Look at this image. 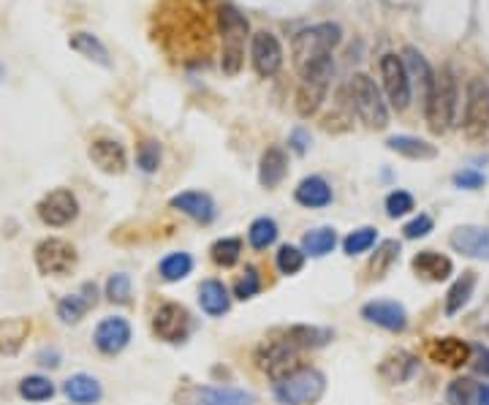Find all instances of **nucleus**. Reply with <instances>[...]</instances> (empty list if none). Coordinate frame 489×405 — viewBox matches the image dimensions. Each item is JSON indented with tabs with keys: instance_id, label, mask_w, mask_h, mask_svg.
Here are the masks:
<instances>
[{
	"instance_id": "obj_33",
	"label": "nucleus",
	"mask_w": 489,
	"mask_h": 405,
	"mask_svg": "<svg viewBox=\"0 0 489 405\" xmlns=\"http://www.w3.org/2000/svg\"><path fill=\"white\" fill-rule=\"evenodd\" d=\"M337 245V232L332 226H318V229H310L305 237H302V251L305 256H313V259H321L327 253H332Z\"/></svg>"
},
{
	"instance_id": "obj_32",
	"label": "nucleus",
	"mask_w": 489,
	"mask_h": 405,
	"mask_svg": "<svg viewBox=\"0 0 489 405\" xmlns=\"http://www.w3.org/2000/svg\"><path fill=\"white\" fill-rule=\"evenodd\" d=\"M475 272L473 270H467V272H462L454 283H451V289L446 291V316H457L467 302H470V297H473V289H475Z\"/></svg>"
},
{
	"instance_id": "obj_29",
	"label": "nucleus",
	"mask_w": 489,
	"mask_h": 405,
	"mask_svg": "<svg viewBox=\"0 0 489 405\" xmlns=\"http://www.w3.org/2000/svg\"><path fill=\"white\" fill-rule=\"evenodd\" d=\"M69 47H71L77 55L88 58L90 63H98L101 69H112L109 50L104 47V41H101L98 36H93V33H85V31H79V33H71V39H69Z\"/></svg>"
},
{
	"instance_id": "obj_7",
	"label": "nucleus",
	"mask_w": 489,
	"mask_h": 405,
	"mask_svg": "<svg viewBox=\"0 0 489 405\" xmlns=\"http://www.w3.org/2000/svg\"><path fill=\"white\" fill-rule=\"evenodd\" d=\"M256 394L236 386L185 383L174 391V405H254Z\"/></svg>"
},
{
	"instance_id": "obj_27",
	"label": "nucleus",
	"mask_w": 489,
	"mask_h": 405,
	"mask_svg": "<svg viewBox=\"0 0 489 405\" xmlns=\"http://www.w3.org/2000/svg\"><path fill=\"white\" fill-rule=\"evenodd\" d=\"M28 335H31V318H23V316L4 318L0 321V354H6V356L20 354Z\"/></svg>"
},
{
	"instance_id": "obj_37",
	"label": "nucleus",
	"mask_w": 489,
	"mask_h": 405,
	"mask_svg": "<svg viewBox=\"0 0 489 405\" xmlns=\"http://www.w3.org/2000/svg\"><path fill=\"white\" fill-rule=\"evenodd\" d=\"M397 259H400V243H397V240H383V243L375 248L367 270H370V275H373L375 281H381V278L389 275V270L397 264Z\"/></svg>"
},
{
	"instance_id": "obj_2",
	"label": "nucleus",
	"mask_w": 489,
	"mask_h": 405,
	"mask_svg": "<svg viewBox=\"0 0 489 405\" xmlns=\"http://www.w3.org/2000/svg\"><path fill=\"white\" fill-rule=\"evenodd\" d=\"M457 106H459V79L457 71L451 66L440 69V74H435V85L424 101V117L432 133H446L457 117Z\"/></svg>"
},
{
	"instance_id": "obj_26",
	"label": "nucleus",
	"mask_w": 489,
	"mask_h": 405,
	"mask_svg": "<svg viewBox=\"0 0 489 405\" xmlns=\"http://www.w3.org/2000/svg\"><path fill=\"white\" fill-rule=\"evenodd\" d=\"M289 174V155L281 147H267L259 163V182L264 188H278Z\"/></svg>"
},
{
	"instance_id": "obj_25",
	"label": "nucleus",
	"mask_w": 489,
	"mask_h": 405,
	"mask_svg": "<svg viewBox=\"0 0 489 405\" xmlns=\"http://www.w3.org/2000/svg\"><path fill=\"white\" fill-rule=\"evenodd\" d=\"M93 305H96V286L85 283L82 294H69L58 302V318L63 324H79Z\"/></svg>"
},
{
	"instance_id": "obj_8",
	"label": "nucleus",
	"mask_w": 489,
	"mask_h": 405,
	"mask_svg": "<svg viewBox=\"0 0 489 405\" xmlns=\"http://www.w3.org/2000/svg\"><path fill=\"white\" fill-rule=\"evenodd\" d=\"M256 367L262 373H267L275 383L289 378L291 373L302 370V359H300V348H294L289 340H267L259 345L256 351Z\"/></svg>"
},
{
	"instance_id": "obj_10",
	"label": "nucleus",
	"mask_w": 489,
	"mask_h": 405,
	"mask_svg": "<svg viewBox=\"0 0 489 405\" xmlns=\"http://www.w3.org/2000/svg\"><path fill=\"white\" fill-rule=\"evenodd\" d=\"M381 79H383V93L392 109L405 112L411 106L413 98V87H411V77L405 69V60L397 58L394 52L381 58Z\"/></svg>"
},
{
	"instance_id": "obj_9",
	"label": "nucleus",
	"mask_w": 489,
	"mask_h": 405,
	"mask_svg": "<svg viewBox=\"0 0 489 405\" xmlns=\"http://www.w3.org/2000/svg\"><path fill=\"white\" fill-rule=\"evenodd\" d=\"M77 262H79L77 248L60 237H47L36 245V267L42 275L66 278L77 270Z\"/></svg>"
},
{
	"instance_id": "obj_45",
	"label": "nucleus",
	"mask_w": 489,
	"mask_h": 405,
	"mask_svg": "<svg viewBox=\"0 0 489 405\" xmlns=\"http://www.w3.org/2000/svg\"><path fill=\"white\" fill-rule=\"evenodd\" d=\"M136 163H139V169L147 171V174L158 171V166H161V142L144 139V142L139 144V150H136Z\"/></svg>"
},
{
	"instance_id": "obj_52",
	"label": "nucleus",
	"mask_w": 489,
	"mask_h": 405,
	"mask_svg": "<svg viewBox=\"0 0 489 405\" xmlns=\"http://www.w3.org/2000/svg\"><path fill=\"white\" fill-rule=\"evenodd\" d=\"M478 405H489V386H481V397H478Z\"/></svg>"
},
{
	"instance_id": "obj_38",
	"label": "nucleus",
	"mask_w": 489,
	"mask_h": 405,
	"mask_svg": "<svg viewBox=\"0 0 489 405\" xmlns=\"http://www.w3.org/2000/svg\"><path fill=\"white\" fill-rule=\"evenodd\" d=\"M278 235H281L278 224L264 216V218H256V221L251 224V229H248V243H251V248H256V251H267L270 245H275Z\"/></svg>"
},
{
	"instance_id": "obj_31",
	"label": "nucleus",
	"mask_w": 489,
	"mask_h": 405,
	"mask_svg": "<svg viewBox=\"0 0 489 405\" xmlns=\"http://www.w3.org/2000/svg\"><path fill=\"white\" fill-rule=\"evenodd\" d=\"M63 391H66L69 400L77 402V405H93V402H98L101 394H104V391H101V383H98L93 375H88V373L71 375V378L66 381Z\"/></svg>"
},
{
	"instance_id": "obj_6",
	"label": "nucleus",
	"mask_w": 489,
	"mask_h": 405,
	"mask_svg": "<svg viewBox=\"0 0 489 405\" xmlns=\"http://www.w3.org/2000/svg\"><path fill=\"white\" fill-rule=\"evenodd\" d=\"M324 389H327L324 373L316 367H302V370L291 373L289 378L278 381L272 394L281 405H313L321 400Z\"/></svg>"
},
{
	"instance_id": "obj_18",
	"label": "nucleus",
	"mask_w": 489,
	"mask_h": 405,
	"mask_svg": "<svg viewBox=\"0 0 489 405\" xmlns=\"http://www.w3.org/2000/svg\"><path fill=\"white\" fill-rule=\"evenodd\" d=\"M470 354H473V345L459 340V337H432V340H427V356L435 364H443V367L467 364Z\"/></svg>"
},
{
	"instance_id": "obj_43",
	"label": "nucleus",
	"mask_w": 489,
	"mask_h": 405,
	"mask_svg": "<svg viewBox=\"0 0 489 405\" xmlns=\"http://www.w3.org/2000/svg\"><path fill=\"white\" fill-rule=\"evenodd\" d=\"M131 297H134L131 275H125V272L109 275V281H106V299L112 305H131Z\"/></svg>"
},
{
	"instance_id": "obj_13",
	"label": "nucleus",
	"mask_w": 489,
	"mask_h": 405,
	"mask_svg": "<svg viewBox=\"0 0 489 405\" xmlns=\"http://www.w3.org/2000/svg\"><path fill=\"white\" fill-rule=\"evenodd\" d=\"M251 60L254 69L262 79H272L281 69H283V47L278 41V36L259 31L251 39Z\"/></svg>"
},
{
	"instance_id": "obj_22",
	"label": "nucleus",
	"mask_w": 489,
	"mask_h": 405,
	"mask_svg": "<svg viewBox=\"0 0 489 405\" xmlns=\"http://www.w3.org/2000/svg\"><path fill=\"white\" fill-rule=\"evenodd\" d=\"M402 60H405V69H408V77H411V87L416 85L419 98H421V104H424L427 96H429V90H432V85H435V71H432L429 60H427L416 47H408V50L402 52Z\"/></svg>"
},
{
	"instance_id": "obj_14",
	"label": "nucleus",
	"mask_w": 489,
	"mask_h": 405,
	"mask_svg": "<svg viewBox=\"0 0 489 405\" xmlns=\"http://www.w3.org/2000/svg\"><path fill=\"white\" fill-rule=\"evenodd\" d=\"M362 318L386 332H405L408 327V310L394 299H373L362 305Z\"/></svg>"
},
{
	"instance_id": "obj_11",
	"label": "nucleus",
	"mask_w": 489,
	"mask_h": 405,
	"mask_svg": "<svg viewBox=\"0 0 489 405\" xmlns=\"http://www.w3.org/2000/svg\"><path fill=\"white\" fill-rule=\"evenodd\" d=\"M190 329H193L190 313L180 302H166L152 316V332L163 343H182L188 340Z\"/></svg>"
},
{
	"instance_id": "obj_36",
	"label": "nucleus",
	"mask_w": 489,
	"mask_h": 405,
	"mask_svg": "<svg viewBox=\"0 0 489 405\" xmlns=\"http://www.w3.org/2000/svg\"><path fill=\"white\" fill-rule=\"evenodd\" d=\"M478 397H481V383H475L467 375L454 378L446 386V405H478Z\"/></svg>"
},
{
	"instance_id": "obj_1",
	"label": "nucleus",
	"mask_w": 489,
	"mask_h": 405,
	"mask_svg": "<svg viewBox=\"0 0 489 405\" xmlns=\"http://www.w3.org/2000/svg\"><path fill=\"white\" fill-rule=\"evenodd\" d=\"M343 41V31L337 23H318L294 36L291 58L300 74V82H327L335 74L332 50Z\"/></svg>"
},
{
	"instance_id": "obj_40",
	"label": "nucleus",
	"mask_w": 489,
	"mask_h": 405,
	"mask_svg": "<svg viewBox=\"0 0 489 405\" xmlns=\"http://www.w3.org/2000/svg\"><path fill=\"white\" fill-rule=\"evenodd\" d=\"M55 394V383L44 375H28L20 381V397L28 402H47Z\"/></svg>"
},
{
	"instance_id": "obj_24",
	"label": "nucleus",
	"mask_w": 489,
	"mask_h": 405,
	"mask_svg": "<svg viewBox=\"0 0 489 405\" xmlns=\"http://www.w3.org/2000/svg\"><path fill=\"white\" fill-rule=\"evenodd\" d=\"M294 198L300 201L302 207L318 210V207H327V205H332V188H329V182H327L324 177H318V174H310V177H305V179L297 185V190H294Z\"/></svg>"
},
{
	"instance_id": "obj_21",
	"label": "nucleus",
	"mask_w": 489,
	"mask_h": 405,
	"mask_svg": "<svg viewBox=\"0 0 489 405\" xmlns=\"http://www.w3.org/2000/svg\"><path fill=\"white\" fill-rule=\"evenodd\" d=\"M413 272L429 283H440V281H448L454 275V262L438 251H419L411 262Z\"/></svg>"
},
{
	"instance_id": "obj_30",
	"label": "nucleus",
	"mask_w": 489,
	"mask_h": 405,
	"mask_svg": "<svg viewBox=\"0 0 489 405\" xmlns=\"http://www.w3.org/2000/svg\"><path fill=\"white\" fill-rule=\"evenodd\" d=\"M386 147L392 152H400L411 161H432L438 155V147L419 139V136H408V133H397V136H389L386 139Z\"/></svg>"
},
{
	"instance_id": "obj_28",
	"label": "nucleus",
	"mask_w": 489,
	"mask_h": 405,
	"mask_svg": "<svg viewBox=\"0 0 489 405\" xmlns=\"http://www.w3.org/2000/svg\"><path fill=\"white\" fill-rule=\"evenodd\" d=\"M198 305L207 316L212 318H220L228 313L231 308V297H228V289L220 283V281H204L198 286Z\"/></svg>"
},
{
	"instance_id": "obj_5",
	"label": "nucleus",
	"mask_w": 489,
	"mask_h": 405,
	"mask_svg": "<svg viewBox=\"0 0 489 405\" xmlns=\"http://www.w3.org/2000/svg\"><path fill=\"white\" fill-rule=\"evenodd\" d=\"M462 131L473 144H489V82L473 77L465 87Z\"/></svg>"
},
{
	"instance_id": "obj_17",
	"label": "nucleus",
	"mask_w": 489,
	"mask_h": 405,
	"mask_svg": "<svg viewBox=\"0 0 489 405\" xmlns=\"http://www.w3.org/2000/svg\"><path fill=\"white\" fill-rule=\"evenodd\" d=\"M169 207H171V210H180L182 216L193 218L196 224H212L215 216H217L212 196L204 193V190H182V193L171 196Z\"/></svg>"
},
{
	"instance_id": "obj_15",
	"label": "nucleus",
	"mask_w": 489,
	"mask_h": 405,
	"mask_svg": "<svg viewBox=\"0 0 489 405\" xmlns=\"http://www.w3.org/2000/svg\"><path fill=\"white\" fill-rule=\"evenodd\" d=\"M93 343L106 356H115V354L125 351V345L131 343V324L123 316H109L96 327Z\"/></svg>"
},
{
	"instance_id": "obj_35",
	"label": "nucleus",
	"mask_w": 489,
	"mask_h": 405,
	"mask_svg": "<svg viewBox=\"0 0 489 405\" xmlns=\"http://www.w3.org/2000/svg\"><path fill=\"white\" fill-rule=\"evenodd\" d=\"M327 82H300V90H297V112L300 117H313L327 96Z\"/></svg>"
},
{
	"instance_id": "obj_47",
	"label": "nucleus",
	"mask_w": 489,
	"mask_h": 405,
	"mask_svg": "<svg viewBox=\"0 0 489 405\" xmlns=\"http://www.w3.org/2000/svg\"><path fill=\"white\" fill-rule=\"evenodd\" d=\"M432 226H435L432 218L427 213H421V216H416L413 221H408L402 226V235H405V240H421V237H427L432 232Z\"/></svg>"
},
{
	"instance_id": "obj_48",
	"label": "nucleus",
	"mask_w": 489,
	"mask_h": 405,
	"mask_svg": "<svg viewBox=\"0 0 489 405\" xmlns=\"http://www.w3.org/2000/svg\"><path fill=\"white\" fill-rule=\"evenodd\" d=\"M484 182H486V177L481 171H475V169H462V171L454 174V185L462 188V190H478Z\"/></svg>"
},
{
	"instance_id": "obj_34",
	"label": "nucleus",
	"mask_w": 489,
	"mask_h": 405,
	"mask_svg": "<svg viewBox=\"0 0 489 405\" xmlns=\"http://www.w3.org/2000/svg\"><path fill=\"white\" fill-rule=\"evenodd\" d=\"M190 272H193V256L185 253V251H174V253L163 256V262L158 264V275H161L166 283L185 281Z\"/></svg>"
},
{
	"instance_id": "obj_12",
	"label": "nucleus",
	"mask_w": 489,
	"mask_h": 405,
	"mask_svg": "<svg viewBox=\"0 0 489 405\" xmlns=\"http://www.w3.org/2000/svg\"><path fill=\"white\" fill-rule=\"evenodd\" d=\"M39 218L47 224V226H69L77 216H79V201L77 196L69 190V188H55L50 190L42 201H39V207H36Z\"/></svg>"
},
{
	"instance_id": "obj_16",
	"label": "nucleus",
	"mask_w": 489,
	"mask_h": 405,
	"mask_svg": "<svg viewBox=\"0 0 489 405\" xmlns=\"http://www.w3.org/2000/svg\"><path fill=\"white\" fill-rule=\"evenodd\" d=\"M448 245L465 259L489 262V229L486 226H457L448 237Z\"/></svg>"
},
{
	"instance_id": "obj_51",
	"label": "nucleus",
	"mask_w": 489,
	"mask_h": 405,
	"mask_svg": "<svg viewBox=\"0 0 489 405\" xmlns=\"http://www.w3.org/2000/svg\"><path fill=\"white\" fill-rule=\"evenodd\" d=\"M39 364H44V367H58L60 362H58V354H55V351H52V354L42 351V354H39Z\"/></svg>"
},
{
	"instance_id": "obj_44",
	"label": "nucleus",
	"mask_w": 489,
	"mask_h": 405,
	"mask_svg": "<svg viewBox=\"0 0 489 405\" xmlns=\"http://www.w3.org/2000/svg\"><path fill=\"white\" fill-rule=\"evenodd\" d=\"M259 291H262V275L254 264H248L242 272V278L234 283V297L244 302V299H254Z\"/></svg>"
},
{
	"instance_id": "obj_49",
	"label": "nucleus",
	"mask_w": 489,
	"mask_h": 405,
	"mask_svg": "<svg viewBox=\"0 0 489 405\" xmlns=\"http://www.w3.org/2000/svg\"><path fill=\"white\" fill-rule=\"evenodd\" d=\"M473 373L478 375H486L489 378V348L486 345H473V354H470V362Z\"/></svg>"
},
{
	"instance_id": "obj_19",
	"label": "nucleus",
	"mask_w": 489,
	"mask_h": 405,
	"mask_svg": "<svg viewBox=\"0 0 489 405\" xmlns=\"http://www.w3.org/2000/svg\"><path fill=\"white\" fill-rule=\"evenodd\" d=\"M416 370H419V359H416V354H411V351H405V348L389 351V354L381 359V364H378V375H381L386 383H394V386L408 383V381L416 375Z\"/></svg>"
},
{
	"instance_id": "obj_42",
	"label": "nucleus",
	"mask_w": 489,
	"mask_h": 405,
	"mask_svg": "<svg viewBox=\"0 0 489 405\" xmlns=\"http://www.w3.org/2000/svg\"><path fill=\"white\" fill-rule=\"evenodd\" d=\"M305 251L297 248V245H281L278 253H275V264H278V272L281 275H297L302 272L305 267Z\"/></svg>"
},
{
	"instance_id": "obj_39",
	"label": "nucleus",
	"mask_w": 489,
	"mask_h": 405,
	"mask_svg": "<svg viewBox=\"0 0 489 405\" xmlns=\"http://www.w3.org/2000/svg\"><path fill=\"white\" fill-rule=\"evenodd\" d=\"M239 256H242V240L239 237H223V240L212 243V248H209V259L223 270L234 267L239 262Z\"/></svg>"
},
{
	"instance_id": "obj_46",
	"label": "nucleus",
	"mask_w": 489,
	"mask_h": 405,
	"mask_svg": "<svg viewBox=\"0 0 489 405\" xmlns=\"http://www.w3.org/2000/svg\"><path fill=\"white\" fill-rule=\"evenodd\" d=\"M413 207H416V205H413V196H411L408 190H392V193L386 196V216H389V218H402V216H408Z\"/></svg>"
},
{
	"instance_id": "obj_41",
	"label": "nucleus",
	"mask_w": 489,
	"mask_h": 405,
	"mask_svg": "<svg viewBox=\"0 0 489 405\" xmlns=\"http://www.w3.org/2000/svg\"><path fill=\"white\" fill-rule=\"evenodd\" d=\"M375 243H378V229L375 226H359L343 240V251H346V256H359V253H367Z\"/></svg>"
},
{
	"instance_id": "obj_20",
	"label": "nucleus",
	"mask_w": 489,
	"mask_h": 405,
	"mask_svg": "<svg viewBox=\"0 0 489 405\" xmlns=\"http://www.w3.org/2000/svg\"><path fill=\"white\" fill-rule=\"evenodd\" d=\"M90 161L106 171V174H123L125 166H128V155H125V147L117 142V139H96L88 150Z\"/></svg>"
},
{
	"instance_id": "obj_23",
	"label": "nucleus",
	"mask_w": 489,
	"mask_h": 405,
	"mask_svg": "<svg viewBox=\"0 0 489 405\" xmlns=\"http://www.w3.org/2000/svg\"><path fill=\"white\" fill-rule=\"evenodd\" d=\"M335 332L329 327H316V324H294L283 332V340H289L300 351H316L329 345Z\"/></svg>"
},
{
	"instance_id": "obj_3",
	"label": "nucleus",
	"mask_w": 489,
	"mask_h": 405,
	"mask_svg": "<svg viewBox=\"0 0 489 405\" xmlns=\"http://www.w3.org/2000/svg\"><path fill=\"white\" fill-rule=\"evenodd\" d=\"M220 31V69L226 77H236L244 63V41H248L251 25L234 6H223L217 12Z\"/></svg>"
},
{
	"instance_id": "obj_50",
	"label": "nucleus",
	"mask_w": 489,
	"mask_h": 405,
	"mask_svg": "<svg viewBox=\"0 0 489 405\" xmlns=\"http://www.w3.org/2000/svg\"><path fill=\"white\" fill-rule=\"evenodd\" d=\"M289 144H291V150H294L297 155H305V152H308V144H310V133H308L305 128H294Z\"/></svg>"
},
{
	"instance_id": "obj_4",
	"label": "nucleus",
	"mask_w": 489,
	"mask_h": 405,
	"mask_svg": "<svg viewBox=\"0 0 489 405\" xmlns=\"http://www.w3.org/2000/svg\"><path fill=\"white\" fill-rule=\"evenodd\" d=\"M348 101L351 109L356 112V117L375 131H383L389 125V106L378 90V85L367 77V74H354L348 79Z\"/></svg>"
},
{
	"instance_id": "obj_53",
	"label": "nucleus",
	"mask_w": 489,
	"mask_h": 405,
	"mask_svg": "<svg viewBox=\"0 0 489 405\" xmlns=\"http://www.w3.org/2000/svg\"><path fill=\"white\" fill-rule=\"evenodd\" d=\"M484 332H486V335H489V327H486V329H484Z\"/></svg>"
}]
</instances>
